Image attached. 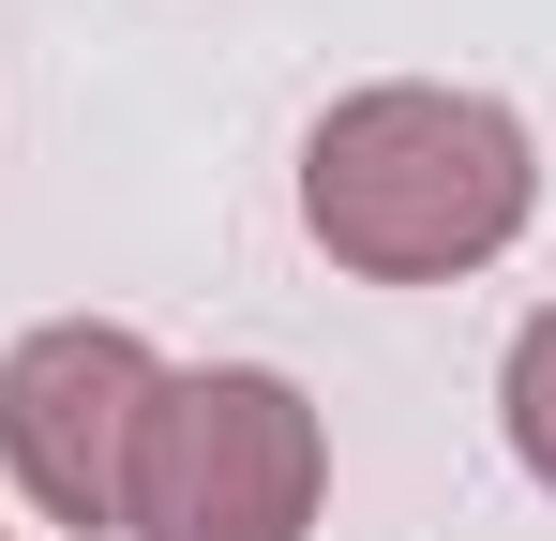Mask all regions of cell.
<instances>
[{"label":"cell","mask_w":556,"mask_h":541,"mask_svg":"<svg viewBox=\"0 0 556 541\" xmlns=\"http://www.w3.org/2000/svg\"><path fill=\"white\" fill-rule=\"evenodd\" d=\"M542 211V151L496 90H346L301 136V226L376 286H452V270L511 256Z\"/></svg>","instance_id":"obj_1"},{"label":"cell","mask_w":556,"mask_h":541,"mask_svg":"<svg viewBox=\"0 0 556 541\" xmlns=\"http://www.w3.org/2000/svg\"><path fill=\"white\" fill-rule=\"evenodd\" d=\"M316 481H331L316 406L286 391L271 361H211V376H166L151 391L121 527L136 541H301L316 527Z\"/></svg>","instance_id":"obj_2"},{"label":"cell","mask_w":556,"mask_h":541,"mask_svg":"<svg viewBox=\"0 0 556 541\" xmlns=\"http://www.w3.org/2000/svg\"><path fill=\"white\" fill-rule=\"evenodd\" d=\"M151 391H166V361L136 331H105V316H46L30 347L0 361V466L30 481L46 527H121Z\"/></svg>","instance_id":"obj_3"},{"label":"cell","mask_w":556,"mask_h":541,"mask_svg":"<svg viewBox=\"0 0 556 541\" xmlns=\"http://www.w3.org/2000/svg\"><path fill=\"white\" fill-rule=\"evenodd\" d=\"M496 406H511V451H527V481L556 496V301L511 331V376H496Z\"/></svg>","instance_id":"obj_4"}]
</instances>
